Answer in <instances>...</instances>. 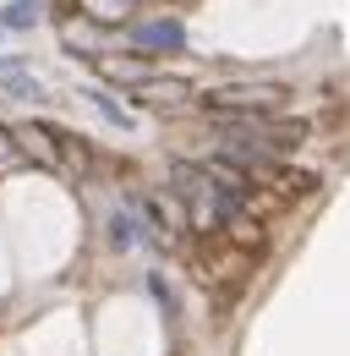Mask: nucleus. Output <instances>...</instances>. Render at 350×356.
I'll return each instance as SVG.
<instances>
[{"label": "nucleus", "mask_w": 350, "mask_h": 356, "mask_svg": "<svg viewBox=\"0 0 350 356\" xmlns=\"http://www.w3.org/2000/svg\"><path fill=\"white\" fill-rule=\"evenodd\" d=\"M6 170H22V148H17L11 127H0V176H6Z\"/></svg>", "instance_id": "4468645a"}, {"label": "nucleus", "mask_w": 350, "mask_h": 356, "mask_svg": "<svg viewBox=\"0 0 350 356\" xmlns=\"http://www.w3.org/2000/svg\"><path fill=\"white\" fill-rule=\"evenodd\" d=\"M88 104H93V110H99L110 127H121V132L131 127V110H126V104H115V99H110L104 88H88Z\"/></svg>", "instance_id": "ddd939ff"}, {"label": "nucleus", "mask_w": 350, "mask_h": 356, "mask_svg": "<svg viewBox=\"0 0 350 356\" xmlns=\"http://www.w3.org/2000/svg\"><path fill=\"white\" fill-rule=\"evenodd\" d=\"M224 236H230L235 247H247V252H258V258H268V247H274V225L252 220V214H235V220L224 225Z\"/></svg>", "instance_id": "9d476101"}, {"label": "nucleus", "mask_w": 350, "mask_h": 356, "mask_svg": "<svg viewBox=\"0 0 350 356\" xmlns=\"http://www.w3.org/2000/svg\"><path fill=\"white\" fill-rule=\"evenodd\" d=\"M0 6H6V0H0Z\"/></svg>", "instance_id": "2eb2a0df"}, {"label": "nucleus", "mask_w": 350, "mask_h": 356, "mask_svg": "<svg viewBox=\"0 0 350 356\" xmlns=\"http://www.w3.org/2000/svg\"><path fill=\"white\" fill-rule=\"evenodd\" d=\"M137 6H142V0H137Z\"/></svg>", "instance_id": "dca6fc26"}, {"label": "nucleus", "mask_w": 350, "mask_h": 356, "mask_svg": "<svg viewBox=\"0 0 350 356\" xmlns=\"http://www.w3.org/2000/svg\"><path fill=\"white\" fill-rule=\"evenodd\" d=\"M55 33H60L66 55H83V60H93V55H104V49H110V28H99L93 17H83V11L55 17Z\"/></svg>", "instance_id": "6e6552de"}, {"label": "nucleus", "mask_w": 350, "mask_h": 356, "mask_svg": "<svg viewBox=\"0 0 350 356\" xmlns=\"http://www.w3.org/2000/svg\"><path fill=\"white\" fill-rule=\"evenodd\" d=\"M55 137H60V176H66V181H99V176H104V154H99L83 132L55 127Z\"/></svg>", "instance_id": "0eeeda50"}, {"label": "nucleus", "mask_w": 350, "mask_h": 356, "mask_svg": "<svg viewBox=\"0 0 350 356\" xmlns=\"http://www.w3.org/2000/svg\"><path fill=\"white\" fill-rule=\"evenodd\" d=\"M77 11L93 17L99 28H126V22H137V0H77Z\"/></svg>", "instance_id": "f8f14e48"}, {"label": "nucleus", "mask_w": 350, "mask_h": 356, "mask_svg": "<svg viewBox=\"0 0 350 356\" xmlns=\"http://www.w3.org/2000/svg\"><path fill=\"white\" fill-rule=\"evenodd\" d=\"M93 77L99 83H110V88H121V93H131V88H142L148 77H159V60H148V55H131V49H104V55H93Z\"/></svg>", "instance_id": "39448f33"}, {"label": "nucleus", "mask_w": 350, "mask_h": 356, "mask_svg": "<svg viewBox=\"0 0 350 356\" xmlns=\"http://www.w3.org/2000/svg\"><path fill=\"white\" fill-rule=\"evenodd\" d=\"M0 93L6 99H44V77L22 55H0Z\"/></svg>", "instance_id": "1a4fd4ad"}, {"label": "nucleus", "mask_w": 350, "mask_h": 356, "mask_svg": "<svg viewBox=\"0 0 350 356\" xmlns=\"http://www.w3.org/2000/svg\"><path fill=\"white\" fill-rule=\"evenodd\" d=\"M290 99H296L290 83H268V77L219 83V88H197V115H208V121H258V115H285Z\"/></svg>", "instance_id": "f03ea898"}, {"label": "nucleus", "mask_w": 350, "mask_h": 356, "mask_svg": "<svg viewBox=\"0 0 350 356\" xmlns=\"http://www.w3.org/2000/svg\"><path fill=\"white\" fill-rule=\"evenodd\" d=\"M131 110H148V115H192L197 110V88L192 83H181V77H148L142 88H131Z\"/></svg>", "instance_id": "20e7f679"}, {"label": "nucleus", "mask_w": 350, "mask_h": 356, "mask_svg": "<svg viewBox=\"0 0 350 356\" xmlns=\"http://www.w3.org/2000/svg\"><path fill=\"white\" fill-rule=\"evenodd\" d=\"M44 17H49V0H6L0 6V28L6 33H33Z\"/></svg>", "instance_id": "9b49d317"}, {"label": "nucleus", "mask_w": 350, "mask_h": 356, "mask_svg": "<svg viewBox=\"0 0 350 356\" xmlns=\"http://www.w3.org/2000/svg\"><path fill=\"white\" fill-rule=\"evenodd\" d=\"M121 33H126V49H131V55H148V60L186 55V22H181V17H165V11L137 17V22H126Z\"/></svg>", "instance_id": "7ed1b4c3"}, {"label": "nucleus", "mask_w": 350, "mask_h": 356, "mask_svg": "<svg viewBox=\"0 0 350 356\" xmlns=\"http://www.w3.org/2000/svg\"><path fill=\"white\" fill-rule=\"evenodd\" d=\"M11 137H17V148H22V165L60 176V137H55V127H44V121H17Z\"/></svg>", "instance_id": "423d86ee"}, {"label": "nucleus", "mask_w": 350, "mask_h": 356, "mask_svg": "<svg viewBox=\"0 0 350 356\" xmlns=\"http://www.w3.org/2000/svg\"><path fill=\"white\" fill-rule=\"evenodd\" d=\"M181 264H186V280L197 285V291H208V302L214 312H224L241 302V291L252 285V274H258V252H247V247H235L224 230L219 236H192L186 247H181Z\"/></svg>", "instance_id": "f257e3e1"}]
</instances>
